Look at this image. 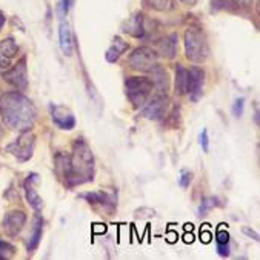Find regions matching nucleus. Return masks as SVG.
<instances>
[{
    "label": "nucleus",
    "mask_w": 260,
    "mask_h": 260,
    "mask_svg": "<svg viewBox=\"0 0 260 260\" xmlns=\"http://www.w3.org/2000/svg\"><path fill=\"white\" fill-rule=\"evenodd\" d=\"M59 179L70 188L89 183L94 179V155L83 140H76L71 154L60 152L54 159Z\"/></svg>",
    "instance_id": "f257e3e1"
},
{
    "label": "nucleus",
    "mask_w": 260,
    "mask_h": 260,
    "mask_svg": "<svg viewBox=\"0 0 260 260\" xmlns=\"http://www.w3.org/2000/svg\"><path fill=\"white\" fill-rule=\"evenodd\" d=\"M0 116L8 128L25 133L36 123V108L32 102L22 92H4L0 95Z\"/></svg>",
    "instance_id": "f03ea898"
},
{
    "label": "nucleus",
    "mask_w": 260,
    "mask_h": 260,
    "mask_svg": "<svg viewBox=\"0 0 260 260\" xmlns=\"http://www.w3.org/2000/svg\"><path fill=\"white\" fill-rule=\"evenodd\" d=\"M185 54L194 63H203L210 56V46L200 28L191 26L185 31Z\"/></svg>",
    "instance_id": "7ed1b4c3"
},
{
    "label": "nucleus",
    "mask_w": 260,
    "mask_h": 260,
    "mask_svg": "<svg viewBox=\"0 0 260 260\" xmlns=\"http://www.w3.org/2000/svg\"><path fill=\"white\" fill-rule=\"evenodd\" d=\"M152 80L146 77H128L125 82L126 95L131 100L134 108H142L145 105L149 94L152 92Z\"/></svg>",
    "instance_id": "20e7f679"
},
{
    "label": "nucleus",
    "mask_w": 260,
    "mask_h": 260,
    "mask_svg": "<svg viewBox=\"0 0 260 260\" xmlns=\"http://www.w3.org/2000/svg\"><path fill=\"white\" fill-rule=\"evenodd\" d=\"M128 62H129L133 70L142 71V73H152L159 68L157 54H155V51L151 48H146V46L134 49Z\"/></svg>",
    "instance_id": "39448f33"
},
{
    "label": "nucleus",
    "mask_w": 260,
    "mask_h": 260,
    "mask_svg": "<svg viewBox=\"0 0 260 260\" xmlns=\"http://www.w3.org/2000/svg\"><path fill=\"white\" fill-rule=\"evenodd\" d=\"M34 146H36V136L31 131H25L13 143L7 146V151L13 154L19 162H26L32 157Z\"/></svg>",
    "instance_id": "423d86ee"
},
{
    "label": "nucleus",
    "mask_w": 260,
    "mask_h": 260,
    "mask_svg": "<svg viewBox=\"0 0 260 260\" xmlns=\"http://www.w3.org/2000/svg\"><path fill=\"white\" fill-rule=\"evenodd\" d=\"M80 197L85 199L91 206L103 208V210H107L110 213H113L117 206V199L114 192L111 194L107 191H92V192H85Z\"/></svg>",
    "instance_id": "0eeeda50"
},
{
    "label": "nucleus",
    "mask_w": 260,
    "mask_h": 260,
    "mask_svg": "<svg viewBox=\"0 0 260 260\" xmlns=\"http://www.w3.org/2000/svg\"><path fill=\"white\" fill-rule=\"evenodd\" d=\"M4 79L10 83V85H13V86H16L19 91H23V89H26V86H28V70H26V59L23 57L20 62H17L16 63V67L14 68H11V70H7V73L4 74Z\"/></svg>",
    "instance_id": "6e6552de"
},
{
    "label": "nucleus",
    "mask_w": 260,
    "mask_h": 260,
    "mask_svg": "<svg viewBox=\"0 0 260 260\" xmlns=\"http://www.w3.org/2000/svg\"><path fill=\"white\" fill-rule=\"evenodd\" d=\"M51 111V117H53V122L56 123V126H59L63 131H70L76 126V117L74 114L62 105H51L49 107Z\"/></svg>",
    "instance_id": "1a4fd4ad"
},
{
    "label": "nucleus",
    "mask_w": 260,
    "mask_h": 260,
    "mask_svg": "<svg viewBox=\"0 0 260 260\" xmlns=\"http://www.w3.org/2000/svg\"><path fill=\"white\" fill-rule=\"evenodd\" d=\"M167 97L165 94H157L145 108L142 110V116L149 120H160L165 116L167 111Z\"/></svg>",
    "instance_id": "9d476101"
},
{
    "label": "nucleus",
    "mask_w": 260,
    "mask_h": 260,
    "mask_svg": "<svg viewBox=\"0 0 260 260\" xmlns=\"http://www.w3.org/2000/svg\"><path fill=\"white\" fill-rule=\"evenodd\" d=\"M188 95L192 102H197L203 94V83H205V71L200 68H191L188 70Z\"/></svg>",
    "instance_id": "9b49d317"
},
{
    "label": "nucleus",
    "mask_w": 260,
    "mask_h": 260,
    "mask_svg": "<svg viewBox=\"0 0 260 260\" xmlns=\"http://www.w3.org/2000/svg\"><path fill=\"white\" fill-rule=\"evenodd\" d=\"M19 53V45L13 37L0 42V70H8Z\"/></svg>",
    "instance_id": "f8f14e48"
},
{
    "label": "nucleus",
    "mask_w": 260,
    "mask_h": 260,
    "mask_svg": "<svg viewBox=\"0 0 260 260\" xmlns=\"http://www.w3.org/2000/svg\"><path fill=\"white\" fill-rule=\"evenodd\" d=\"M26 223V214L23 211H10L4 219V228L8 236H17Z\"/></svg>",
    "instance_id": "ddd939ff"
},
{
    "label": "nucleus",
    "mask_w": 260,
    "mask_h": 260,
    "mask_svg": "<svg viewBox=\"0 0 260 260\" xmlns=\"http://www.w3.org/2000/svg\"><path fill=\"white\" fill-rule=\"evenodd\" d=\"M32 183H39V176L37 174H31L28 176V179L25 180L23 183V189H25V196H26V200L29 203V206L36 213H40L43 210V200L42 197L37 194V191L34 189Z\"/></svg>",
    "instance_id": "4468645a"
},
{
    "label": "nucleus",
    "mask_w": 260,
    "mask_h": 260,
    "mask_svg": "<svg viewBox=\"0 0 260 260\" xmlns=\"http://www.w3.org/2000/svg\"><path fill=\"white\" fill-rule=\"evenodd\" d=\"M59 42H60V49L65 56H71L73 54V32H71V26L65 19H60V25H59Z\"/></svg>",
    "instance_id": "2eb2a0df"
},
{
    "label": "nucleus",
    "mask_w": 260,
    "mask_h": 260,
    "mask_svg": "<svg viewBox=\"0 0 260 260\" xmlns=\"http://www.w3.org/2000/svg\"><path fill=\"white\" fill-rule=\"evenodd\" d=\"M176 53H177V36L176 34L167 36L157 42V51H155L157 56L173 59L176 56Z\"/></svg>",
    "instance_id": "dca6fc26"
},
{
    "label": "nucleus",
    "mask_w": 260,
    "mask_h": 260,
    "mask_svg": "<svg viewBox=\"0 0 260 260\" xmlns=\"http://www.w3.org/2000/svg\"><path fill=\"white\" fill-rule=\"evenodd\" d=\"M123 32L131 34L134 37H142L145 34V26H143V14L136 13L133 14L129 19H126V22L122 25Z\"/></svg>",
    "instance_id": "f3484780"
},
{
    "label": "nucleus",
    "mask_w": 260,
    "mask_h": 260,
    "mask_svg": "<svg viewBox=\"0 0 260 260\" xmlns=\"http://www.w3.org/2000/svg\"><path fill=\"white\" fill-rule=\"evenodd\" d=\"M128 48H129V45H128L125 40H122L120 37H116V39L113 40L111 46H110L108 51H107L105 59H107L110 63H114V62H117V59L125 53V51H126Z\"/></svg>",
    "instance_id": "a211bd4d"
},
{
    "label": "nucleus",
    "mask_w": 260,
    "mask_h": 260,
    "mask_svg": "<svg viewBox=\"0 0 260 260\" xmlns=\"http://www.w3.org/2000/svg\"><path fill=\"white\" fill-rule=\"evenodd\" d=\"M188 77H189L188 70L182 65H177L176 67V92L179 95H183L188 92Z\"/></svg>",
    "instance_id": "6ab92c4d"
},
{
    "label": "nucleus",
    "mask_w": 260,
    "mask_h": 260,
    "mask_svg": "<svg viewBox=\"0 0 260 260\" xmlns=\"http://www.w3.org/2000/svg\"><path fill=\"white\" fill-rule=\"evenodd\" d=\"M42 230H43V220H42L40 216H37V217H36V222H34L32 234H31L29 242H28V252H29V254H32V252L37 249V246H39V243H40V240H42Z\"/></svg>",
    "instance_id": "aec40b11"
},
{
    "label": "nucleus",
    "mask_w": 260,
    "mask_h": 260,
    "mask_svg": "<svg viewBox=\"0 0 260 260\" xmlns=\"http://www.w3.org/2000/svg\"><path fill=\"white\" fill-rule=\"evenodd\" d=\"M16 254V248L8 243V242H2L0 240V258H11Z\"/></svg>",
    "instance_id": "412c9836"
},
{
    "label": "nucleus",
    "mask_w": 260,
    "mask_h": 260,
    "mask_svg": "<svg viewBox=\"0 0 260 260\" xmlns=\"http://www.w3.org/2000/svg\"><path fill=\"white\" fill-rule=\"evenodd\" d=\"M143 2L152 8V10H159V11H164L167 10L171 4H170V0H143Z\"/></svg>",
    "instance_id": "4be33fe9"
},
{
    "label": "nucleus",
    "mask_w": 260,
    "mask_h": 260,
    "mask_svg": "<svg viewBox=\"0 0 260 260\" xmlns=\"http://www.w3.org/2000/svg\"><path fill=\"white\" fill-rule=\"evenodd\" d=\"M71 2H73V0H60V2H59V5H57V11H59V17H60V19H65V17H67V14L70 13Z\"/></svg>",
    "instance_id": "5701e85b"
},
{
    "label": "nucleus",
    "mask_w": 260,
    "mask_h": 260,
    "mask_svg": "<svg viewBox=\"0 0 260 260\" xmlns=\"http://www.w3.org/2000/svg\"><path fill=\"white\" fill-rule=\"evenodd\" d=\"M191 180H192V174H191L189 171L183 170V171L180 173V177H179V185H180L183 189H186V188L191 185Z\"/></svg>",
    "instance_id": "b1692460"
},
{
    "label": "nucleus",
    "mask_w": 260,
    "mask_h": 260,
    "mask_svg": "<svg viewBox=\"0 0 260 260\" xmlns=\"http://www.w3.org/2000/svg\"><path fill=\"white\" fill-rule=\"evenodd\" d=\"M214 205H216V199H214V197H213V199H206V200L202 203V206L199 208V216H203V214H206V213L210 211Z\"/></svg>",
    "instance_id": "393cba45"
},
{
    "label": "nucleus",
    "mask_w": 260,
    "mask_h": 260,
    "mask_svg": "<svg viewBox=\"0 0 260 260\" xmlns=\"http://www.w3.org/2000/svg\"><path fill=\"white\" fill-rule=\"evenodd\" d=\"M243 105H245V99L243 97H239L236 102H234V105H233V114L236 117H240L243 114Z\"/></svg>",
    "instance_id": "a878e982"
},
{
    "label": "nucleus",
    "mask_w": 260,
    "mask_h": 260,
    "mask_svg": "<svg viewBox=\"0 0 260 260\" xmlns=\"http://www.w3.org/2000/svg\"><path fill=\"white\" fill-rule=\"evenodd\" d=\"M200 145H202V148H203L205 152L210 151V136H208V131L206 129H203L202 134H200Z\"/></svg>",
    "instance_id": "bb28decb"
},
{
    "label": "nucleus",
    "mask_w": 260,
    "mask_h": 260,
    "mask_svg": "<svg viewBox=\"0 0 260 260\" xmlns=\"http://www.w3.org/2000/svg\"><path fill=\"white\" fill-rule=\"evenodd\" d=\"M230 242V234L225 230L217 231V243H228Z\"/></svg>",
    "instance_id": "cd10ccee"
},
{
    "label": "nucleus",
    "mask_w": 260,
    "mask_h": 260,
    "mask_svg": "<svg viewBox=\"0 0 260 260\" xmlns=\"http://www.w3.org/2000/svg\"><path fill=\"white\" fill-rule=\"evenodd\" d=\"M217 252L222 257H228L230 255V246H228V243H217Z\"/></svg>",
    "instance_id": "c85d7f7f"
},
{
    "label": "nucleus",
    "mask_w": 260,
    "mask_h": 260,
    "mask_svg": "<svg viewBox=\"0 0 260 260\" xmlns=\"http://www.w3.org/2000/svg\"><path fill=\"white\" fill-rule=\"evenodd\" d=\"M236 2V5H239V7H243V8H246V7H249L254 0H234Z\"/></svg>",
    "instance_id": "c756f323"
},
{
    "label": "nucleus",
    "mask_w": 260,
    "mask_h": 260,
    "mask_svg": "<svg viewBox=\"0 0 260 260\" xmlns=\"http://www.w3.org/2000/svg\"><path fill=\"white\" fill-rule=\"evenodd\" d=\"M243 233H245L248 237H251V239H254V240H258V234L254 233V231H251L249 228H243Z\"/></svg>",
    "instance_id": "7c9ffc66"
},
{
    "label": "nucleus",
    "mask_w": 260,
    "mask_h": 260,
    "mask_svg": "<svg viewBox=\"0 0 260 260\" xmlns=\"http://www.w3.org/2000/svg\"><path fill=\"white\" fill-rule=\"evenodd\" d=\"M211 240V234L210 233H208V231H202V242H205V243H208V242H210Z\"/></svg>",
    "instance_id": "2f4dec72"
},
{
    "label": "nucleus",
    "mask_w": 260,
    "mask_h": 260,
    "mask_svg": "<svg viewBox=\"0 0 260 260\" xmlns=\"http://www.w3.org/2000/svg\"><path fill=\"white\" fill-rule=\"evenodd\" d=\"M4 25H5V14H4L2 11H0V31H2Z\"/></svg>",
    "instance_id": "473e14b6"
},
{
    "label": "nucleus",
    "mask_w": 260,
    "mask_h": 260,
    "mask_svg": "<svg viewBox=\"0 0 260 260\" xmlns=\"http://www.w3.org/2000/svg\"><path fill=\"white\" fill-rule=\"evenodd\" d=\"M192 240H194L192 234H191V236H189V234H186V236H185V242H186V243H189V242H192Z\"/></svg>",
    "instance_id": "72a5a7b5"
},
{
    "label": "nucleus",
    "mask_w": 260,
    "mask_h": 260,
    "mask_svg": "<svg viewBox=\"0 0 260 260\" xmlns=\"http://www.w3.org/2000/svg\"><path fill=\"white\" fill-rule=\"evenodd\" d=\"M182 2H185V4H188V5H194V4H196V0H182Z\"/></svg>",
    "instance_id": "f704fd0d"
},
{
    "label": "nucleus",
    "mask_w": 260,
    "mask_h": 260,
    "mask_svg": "<svg viewBox=\"0 0 260 260\" xmlns=\"http://www.w3.org/2000/svg\"><path fill=\"white\" fill-rule=\"evenodd\" d=\"M4 134H5V131H4L2 125H0V140H2V139H4Z\"/></svg>",
    "instance_id": "c9c22d12"
}]
</instances>
